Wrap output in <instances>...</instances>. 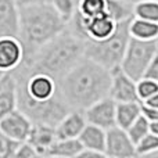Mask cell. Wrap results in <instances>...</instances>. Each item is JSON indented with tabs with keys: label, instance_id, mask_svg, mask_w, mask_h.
<instances>
[{
	"label": "cell",
	"instance_id": "cell-1",
	"mask_svg": "<svg viewBox=\"0 0 158 158\" xmlns=\"http://www.w3.org/2000/svg\"><path fill=\"white\" fill-rule=\"evenodd\" d=\"M83 57L85 39L68 24V27L56 38L25 57L13 74L29 75L42 72L60 82L61 78Z\"/></svg>",
	"mask_w": 158,
	"mask_h": 158
},
{
	"label": "cell",
	"instance_id": "cell-2",
	"mask_svg": "<svg viewBox=\"0 0 158 158\" xmlns=\"http://www.w3.org/2000/svg\"><path fill=\"white\" fill-rule=\"evenodd\" d=\"M111 69L83 57L61 78L60 92L71 110H86L110 94Z\"/></svg>",
	"mask_w": 158,
	"mask_h": 158
},
{
	"label": "cell",
	"instance_id": "cell-3",
	"mask_svg": "<svg viewBox=\"0 0 158 158\" xmlns=\"http://www.w3.org/2000/svg\"><path fill=\"white\" fill-rule=\"evenodd\" d=\"M67 27L68 21L50 3L19 6L18 39L24 46L25 57L44 46Z\"/></svg>",
	"mask_w": 158,
	"mask_h": 158
},
{
	"label": "cell",
	"instance_id": "cell-4",
	"mask_svg": "<svg viewBox=\"0 0 158 158\" xmlns=\"http://www.w3.org/2000/svg\"><path fill=\"white\" fill-rule=\"evenodd\" d=\"M131 39L129 21L117 24L114 33L103 40H85V57L108 69L118 68Z\"/></svg>",
	"mask_w": 158,
	"mask_h": 158
},
{
	"label": "cell",
	"instance_id": "cell-5",
	"mask_svg": "<svg viewBox=\"0 0 158 158\" xmlns=\"http://www.w3.org/2000/svg\"><path fill=\"white\" fill-rule=\"evenodd\" d=\"M157 47V40H139L131 38L119 68L132 79L139 81L144 75L146 68L153 58Z\"/></svg>",
	"mask_w": 158,
	"mask_h": 158
},
{
	"label": "cell",
	"instance_id": "cell-6",
	"mask_svg": "<svg viewBox=\"0 0 158 158\" xmlns=\"http://www.w3.org/2000/svg\"><path fill=\"white\" fill-rule=\"evenodd\" d=\"M87 123L96 125L98 128L108 131L117 126V101L110 96L100 98L90 107L83 110Z\"/></svg>",
	"mask_w": 158,
	"mask_h": 158
},
{
	"label": "cell",
	"instance_id": "cell-7",
	"mask_svg": "<svg viewBox=\"0 0 158 158\" xmlns=\"http://www.w3.org/2000/svg\"><path fill=\"white\" fill-rule=\"evenodd\" d=\"M106 157L131 158L136 157V144L132 142L128 132L119 126L106 131Z\"/></svg>",
	"mask_w": 158,
	"mask_h": 158
},
{
	"label": "cell",
	"instance_id": "cell-8",
	"mask_svg": "<svg viewBox=\"0 0 158 158\" xmlns=\"http://www.w3.org/2000/svg\"><path fill=\"white\" fill-rule=\"evenodd\" d=\"M24 57V46L17 36L0 38V71L3 74H13L22 64Z\"/></svg>",
	"mask_w": 158,
	"mask_h": 158
},
{
	"label": "cell",
	"instance_id": "cell-9",
	"mask_svg": "<svg viewBox=\"0 0 158 158\" xmlns=\"http://www.w3.org/2000/svg\"><path fill=\"white\" fill-rule=\"evenodd\" d=\"M108 96L117 103L140 101L137 97L136 81L126 75L119 67L111 69V85H110Z\"/></svg>",
	"mask_w": 158,
	"mask_h": 158
},
{
	"label": "cell",
	"instance_id": "cell-10",
	"mask_svg": "<svg viewBox=\"0 0 158 158\" xmlns=\"http://www.w3.org/2000/svg\"><path fill=\"white\" fill-rule=\"evenodd\" d=\"M32 125V121L18 108L11 111L7 117H4L0 121V129L18 143L28 140Z\"/></svg>",
	"mask_w": 158,
	"mask_h": 158
},
{
	"label": "cell",
	"instance_id": "cell-11",
	"mask_svg": "<svg viewBox=\"0 0 158 158\" xmlns=\"http://www.w3.org/2000/svg\"><path fill=\"white\" fill-rule=\"evenodd\" d=\"M87 121L83 110H71L54 126L56 137L57 139H78Z\"/></svg>",
	"mask_w": 158,
	"mask_h": 158
},
{
	"label": "cell",
	"instance_id": "cell-12",
	"mask_svg": "<svg viewBox=\"0 0 158 158\" xmlns=\"http://www.w3.org/2000/svg\"><path fill=\"white\" fill-rule=\"evenodd\" d=\"M19 31V4L17 0H0V38L17 36Z\"/></svg>",
	"mask_w": 158,
	"mask_h": 158
},
{
	"label": "cell",
	"instance_id": "cell-13",
	"mask_svg": "<svg viewBox=\"0 0 158 158\" xmlns=\"http://www.w3.org/2000/svg\"><path fill=\"white\" fill-rule=\"evenodd\" d=\"M56 139V128L47 123H33L28 136V142L35 146L39 156H46L47 148L54 143Z\"/></svg>",
	"mask_w": 158,
	"mask_h": 158
},
{
	"label": "cell",
	"instance_id": "cell-14",
	"mask_svg": "<svg viewBox=\"0 0 158 158\" xmlns=\"http://www.w3.org/2000/svg\"><path fill=\"white\" fill-rule=\"evenodd\" d=\"M17 108L15 81L11 74H7L0 82V121Z\"/></svg>",
	"mask_w": 158,
	"mask_h": 158
},
{
	"label": "cell",
	"instance_id": "cell-15",
	"mask_svg": "<svg viewBox=\"0 0 158 158\" xmlns=\"http://www.w3.org/2000/svg\"><path fill=\"white\" fill-rule=\"evenodd\" d=\"M83 148L100 151L106 156V131L92 123H86L83 131L78 136Z\"/></svg>",
	"mask_w": 158,
	"mask_h": 158
},
{
	"label": "cell",
	"instance_id": "cell-16",
	"mask_svg": "<svg viewBox=\"0 0 158 158\" xmlns=\"http://www.w3.org/2000/svg\"><path fill=\"white\" fill-rule=\"evenodd\" d=\"M83 146L78 139H56L54 143L47 148L44 157L60 158H78Z\"/></svg>",
	"mask_w": 158,
	"mask_h": 158
},
{
	"label": "cell",
	"instance_id": "cell-17",
	"mask_svg": "<svg viewBox=\"0 0 158 158\" xmlns=\"http://www.w3.org/2000/svg\"><path fill=\"white\" fill-rule=\"evenodd\" d=\"M129 33H131V38L139 39V40H157L158 22L133 17L129 21Z\"/></svg>",
	"mask_w": 158,
	"mask_h": 158
},
{
	"label": "cell",
	"instance_id": "cell-18",
	"mask_svg": "<svg viewBox=\"0 0 158 158\" xmlns=\"http://www.w3.org/2000/svg\"><path fill=\"white\" fill-rule=\"evenodd\" d=\"M142 115V101L117 103V126L128 129Z\"/></svg>",
	"mask_w": 158,
	"mask_h": 158
},
{
	"label": "cell",
	"instance_id": "cell-19",
	"mask_svg": "<svg viewBox=\"0 0 158 158\" xmlns=\"http://www.w3.org/2000/svg\"><path fill=\"white\" fill-rule=\"evenodd\" d=\"M133 3L129 0H106V13L117 24L131 21L135 17Z\"/></svg>",
	"mask_w": 158,
	"mask_h": 158
},
{
	"label": "cell",
	"instance_id": "cell-20",
	"mask_svg": "<svg viewBox=\"0 0 158 158\" xmlns=\"http://www.w3.org/2000/svg\"><path fill=\"white\" fill-rule=\"evenodd\" d=\"M135 17L158 22V0H140L133 6Z\"/></svg>",
	"mask_w": 158,
	"mask_h": 158
},
{
	"label": "cell",
	"instance_id": "cell-21",
	"mask_svg": "<svg viewBox=\"0 0 158 158\" xmlns=\"http://www.w3.org/2000/svg\"><path fill=\"white\" fill-rule=\"evenodd\" d=\"M77 13L85 18H93L106 13V0H78Z\"/></svg>",
	"mask_w": 158,
	"mask_h": 158
},
{
	"label": "cell",
	"instance_id": "cell-22",
	"mask_svg": "<svg viewBox=\"0 0 158 158\" xmlns=\"http://www.w3.org/2000/svg\"><path fill=\"white\" fill-rule=\"evenodd\" d=\"M125 131L128 132V135L132 139V142H133L135 144H137V143L150 132V121H148L142 112V115H140L128 129H125Z\"/></svg>",
	"mask_w": 158,
	"mask_h": 158
},
{
	"label": "cell",
	"instance_id": "cell-23",
	"mask_svg": "<svg viewBox=\"0 0 158 158\" xmlns=\"http://www.w3.org/2000/svg\"><path fill=\"white\" fill-rule=\"evenodd\" d=\"M136 89H137V97H139V100L144 101L158 92V81L143 77L139 81H136Z\"/></svg>",
	"mask_w": 158,
	"mask_h": 158
},
{
	"label": "cell",
	"instance_id": "cell-24",
	"mask_svg": "<svg viewBox=\"0 0 158 158\" xmlns=\"http://www.w3.org/2000/svg\"><path fill=\"white\" fill-rule=\"evenodd\" d=\"M50 4L67 21H71L78 8V0H50Z\"/></svg>",
	"mask_w": 158,
	"mask_h": 158
},
{
	"label": "cell",
	"instance_id": "cell-25",
	"mask_svg": "<svg viewBox=\"0 0 158 158\" xmlns=\"http://www.w3.org/2000/svg\"><path fill=\"white\" fill-rule=\"evenodd\" d=\"M158 148V136L148 132L142 140L136 144V156L147 157L150 153Z\"/></svg>",
	"mask_w": 158,
	"mask_h": 158
},
{
	"label": "cell",
	"instance_id": "cell-26",
	"mask_svg": "<svg viewBox=\"0 0 158 158\" xmlns=\"http://www.w3.org/2000/svg\"><path fill=\"white\" fill-rule=\"evenodd\" d=\"M19 143L0 129V158H13Z\"/></svg>",
	"mask_w": 158,
	"mask_h": 158
},
{
	"label": "cell",
	"instance_id": "cell-27",
	"mask_svg": "<svg viewBox=\"0 0 158 158\" xmlns=\"http://www.w3.org/2000/svg\"><path fill=\"white\" fill-rule=\"evenodd\" d=\"M14 157L15 158H33V157H40V156H39V151L35 148V146L31 144L28 140H25V142H21L18 144Z\"/></svg>",
	"mask_w": 158,
	"mask_h": 158
},
{
	"label": "cell",
	"instance_id": "cell-28",
	"mask_svg": "<svg viewBox=\"0 0 158 158\" xmlns=\"http://www.w3.org/2000/svg\"><path fill=\"white\" fill-rule=\"evenodd\" d=\"M143 77L146 78H150V79H154V81H158V47L154 53L153 58L151 61L148 63L147 68H146V72Z\"/></svg>",
	"mask_w": 158,
	"mask_h": 158
},
{
	"label": "cell",
	"instance_id": "cell-29",
	"mask_svg": "<svg viewBox=\"0 0 158 158\" xmlns=\"http://www.w3.org/2000/svg\"><path fill=\"white\" fill-rule=\"evenodd\" d=\"M142 112L148 121H158V108H151L144 104H142Z\"/></svg>",
	"mask_w": 158,
	"mask_h": 158
},
{
	"label": "cell",
	"instance_id": "cell-30",
	"mask_svg": "<svg viewBox=\"0 0 158 158\" xmlns=\"http://www.w3.org/2000/svg\"><path fill=\"white\" fill-rule=\"evenodd\" d=\"M78 158H106L103 153L96 150H89V148H82V151L79 153Z\"/></svg>",
	"mask_w": 158,
	"mask_h": 158
},
{
	"label": "cell",
	"instance_id": "cell-31",
	"mask_svg": "<svg viewBox=\"0 0 158 158\" xmlns=\"http://www.w3.org/2000/svg\"><path fill=\"white\" fill-rule=\"evenodd\" d=\"M142 104H144V106H147V107H151V108H158V92L156 94L151 96V97H148L147 100L142 101Z\"/></svg>",
	"mask_w": 158,
	"mask_h": 158
},
{
	"label": "cell",
	"instance_id": "cell-32",
	"mask_svg": "<svg viewBox=\"0 0 158 158\" xmlns=\"http://www.w3.org/2000/svg\"><path fill=\"white\" fill-rule=\"evenodd\" d=\"M19 6L27 4H43V3H50V0H17Z\"/></svg>",
	"mask_w": 158,
	"mask_h": 158
},
{
	"label": "cell",
	"instance_id": "cell-33",
	"mask_svg": "<svg viewBox=\"0 0 158 158\" xmlns=\"http://www.w3.org/2000/svg\"><path fill=\"white\" fill-rule=\"evenodd\" d=\"M150 132L158 136V121H151L150 122Z\"/></svg>",
	"mask_w": 158,
	"mask_h": 158
},
{
	"label": "cell",
	"instance_id": "cell-34",
	"mask_svg": "<svg viewBox=\"0 0 158 158\" xmlns=\"http://www.w3.org/2000/svg\"><path fill=\"white\" fill-rule=\"evenodd\" d=\"M147 157H154V158H158V148H157V150H154L153 153H150Z\"/></svg>",
	"mask_w": 158,
	"mask_h": 158
},
{
	"label": "cell",
	"instance_id": "cell-35",
	"mask_svg": "<svg viewBox=\"0 0 158 158\" xmlns=\"http://www.w3.org/2000/svg\"><path fill=\"white\" fill-rule=\"evenodd\" d=\"M6 75H7V74H3V72H2V71H0V81H2V79H3V78H4V77H6Z\"/></svg>",
	"mask_w": 158,
	"mask_h": 158
},
{
	"label": "cell",
	"instance_id": "cell-36",
	"mask_svg": "<svg viewBox=\"0 0 158 158\" xmlns=\"http://www.w3.org/2000/svg\"><path fill=\"white\" fill-rule=\"evenodd\" d=\"M129 2H132L135 4V3H137V2H140V0H129Z\"/></svg>",
	"mask_w": 158,
	"mask_h": 158
},
{
	"label": "cell",
	"instance_id": "cell-37",
	"mask_svg": "<svg viewBox=\"0 0 158 158\" xmlns=\"http://www.w3.org/2000/svg\"><path fill=\"white\" fill-rule=\"evenodd\" d=\"M157 43H158V36H157Z\"/></svg>",
	"mask_w": 158,
	"mask_h": 158
},
{
	"label": "cell",
	"instance_id": "cell-38",
	"mask_svg": "<svg viewBox=\"0 0 158 158\" xmlns=\"http://www.w3.org/2000/svg\"><path fill=\"white\" fill-rule=\"evenodd\" d=\"M0 82H2V81H0Z\"/></svg>",
	"mask_w": 158,
	"mask_h": 158
}]
</instances>
